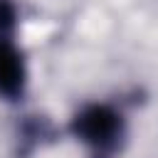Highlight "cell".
Instances as JSON below:
<instances>
[{"label": "cell", "mask_w": 158, "mask_h": 158, "mask_svg": "<svg viewBox=\"0 0 158 158\" xmlns=\"http://www.w3.org/2000/svg\"><path fill=\"white\" fill-rule=\"evenodd\" d=\"M25 84H27V67L22 52L7 37H0V96L17 99L22 96Z\"/></svg>", "instance_id": "7a4b0ae2"}, {"label": "cell", "mask_w": 158, "mask_h": 158, "mask_svg": "<svg viewBox=\"0 0 158 158\" xmlns=\"http://www.w3.org/2000/svg\"><path fill=\"white\" fill-rule=\"evenodd\" d=\"M17 22V7L12 0H0V37H7Z\"/></svg>", "instance_id": "3957f363"}, {"label": "cell", "mask_w": 158, "mask_h": 158, "mask_svg": "<svg viewBox=\"0 0 158 158\" xmlns=\"http://www.w3.org/2000/svg\"><path fill=\"white\" fill-rule=\"evenodd\" d=\"M72 136L96 153L114 151L126 133L123 116L109 104H86L72 118Z\"/></svg>", "instance_id": "6da1fadb"}]
</instances>
